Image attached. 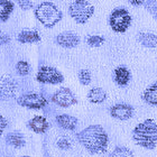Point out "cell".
I'll return each instance as SVG.
<instances>
[{"label":"cell","instance_id":"1","mask_svg":"<svg viewBox=\"0 0 157 157\" xmlns=\"http://www.w3.org/2000/svg\"><path fill=\"white\" fill-rule=\"evenodd\" d=\"M78 143L90 154H103L108 148V134L100 124H91L76 135Z\"/></svg>","mask_w":157,"mask_h":157},{"label":"cell","instance_id":"2","mask_svg":"<svg viewBox=\"0 0 157 157\" xmlns=\"http://www.w3.org/2000/svg\"><path fill=\"white\" fill-rule=\"evenodd\" d=\"M132 139L137 146L148 151L157 146V122L154 119H146L138 124L132 130Z\"/></svg>","mask_w":157,"mask_h":157},{"label":"cell","instance_id":"3","mask_svg":"<svg viewBox=\"0 0 157 157\" xmlns=\"http://www.w3.org/2000/svg\"><path fill=\"white\" fill-rule=\"evenodd\" d=\"M35 17L46 28H53L63 18L62 11L51 1H44L35 7Z\"/></svg>","mask_w":157,"mask_h":157},{"label":"cell","instance_id":"4","mask_svg":"<svg viewBox=\"0 0 157 157\" xmlns=\"http://www.w3.org/2000/svg\"><path fill=\"white\" fill-rule=\"evenodd\" d=\"M69 13L74 21L83 25L88 21L94 13V6L85 0L72 1L69 6Z\"/></svg>","mask_w":157,"mask_h":157},{"label":"cell","instance_id":"5","mask_svg":"<svg viewBox=\"0 0 157 157\" xmlns=\"http://www.w3.org/2000/svg\"><path fill=\"white\" fill-rule=\"evenodd\" d=\"M130 13L124 8H115L109 17V25L115 33L124 34L131 25Z\"/></svg>","mask_w":157,"mask_h":157},{"label":"cell","instance_id":"6","mask_svg":"<svg viewBox=\"0 0 157 157\" xmlns=\"http://www.w3.org/2000/svg\"><path fill=\"white\" fill-rule=\"evenodd\" d=\"M36 80L44 84H59L64 81V76L53 66H42L37 72Z\"/></svg>","mask_w":157,"mask_h":157},{"label":"cell","instance_id":"7","mask_svg":"<svg viewBox=\"0 0 157 157\" xmlns=\"http://www.w3.org/2000/svg\"><path fill=\"white\" fill-rule=\"evenodd\" d=\"M17 103L21 105V107H25V108L39 110V109L45 108L48 102L40 94H37V93H26V94L20 95L19 98L17 99Z\"/></svg>","mask_w":157,"mask_h":157},{"label":"cell","instance_id":"8","mask_svg":"<svg viewBox=\"0 0 157 157\" xmlns=\"http://www.w3.org/2000/svg\"><path fill=\"white\" fill-rule=\"evenodd\" d=\"M52 101L62 108H69L78 103L75 95L69 88H61L53 94Z\"/></svg>","mask_w":157,"mask_h":157},{"label":"cell","instance_id":"9","mask_svg":"<svg viewBox=\"0 0 157 157\" xmlns=\"http://www.w3.org/2000/svg\"><path fill=\"white\" fill-rule=\"evenodd\" d=\"M17 92V83L8 75L0 76V100H8L13 98Z\"/></svg>","mask_w":157,"mask_h":157},{"label":"cell","instance_id":"10","mask_svg":"<svg viewBox=\"0 0 157 157\" xmlns=\"http://www.w3.org/2000/svg\"><path fill=\"white\" fill-rule=\"evenodd\" d=\"M110 116L118 120H129L134 116V107L128 103H117L110 108Z\"/></svg>","mask_w":157,"mask_h":157},{"label":"cell","instance_id":"11","mask_svg":"<svg viewBox=\"0 0 157 157\" xmlns=\"http://www.w3.org/2000/svg\"><path fill=\"white\" fill-rule=\"evenodd\" d=\"M56 43L64 48H73L80 44V37L73 32H64L59 34L55 38Z\"/></svg>","mask_w":157,"mask_h":157},{"label":"cell","instance_id":"12","mask_svg":"<svg viewBox=\"0 0 157 157\" xmlns=\"http://www.w3.org/2000/svg\"><path fill=\"white\" fill-rule=\"evenodd\" d=\"M27 126H28L29 129H32L36 134H44L49 128L48 121H47V119L45 117H43V116H35L34 118H32L28 121Z\"/></svg>","mask_w":157,"mask_h":157},{"label":"cell","instance_id":"13","mask_svg":"<svg viewBox=\"0 0 157 157\" xmlns=\"http://www.w3.org/2000/svg\"><path fill=\"white\" fill-rule=\"evenodd\" d=\"M115 82L119 86H126L131 80V73L126 66H118L113 71Z\"/></svg>","mask_w":157,"mask_h":157},{"label":"cell","instance_id":"14","mask_svg":"<svg viewBox=\"0 0 157 157\" xmlns=\"http://www.w3.org/2000/svg\"><path fill=\"white\" fill-rule=\"evenodd\" d=\"M56 122L59 127L65 129V130H74L78 126V118L71 115H63L56 116Z\"/></svg>","mask_w":157,"mask_h":157},{"label":"cell","instance_id":"15","mask_svg":"<svg viewBox=\"0 0 157 157\" xmlns=\"http://www.w3.org/2000/svg\"><path fill=\"white\" fill-rule=\"evenodd\" d=\"M17 39L23 44H32V43L40 42V36L35 29H23L18 34Z\"/></svg>","mask_w":157,"mask_h":157},{"label":"cell","instance_id":"16","mask_svg":"<svg viewBox=\"0 0 157 157\" xmlns=\"http://www.w3.org/2000/svg\"><path fill=\"white\" fill-rule=\"evenodd\" d=\"M107 97V92L102 88H93L88 92V100L94 105H99L105 101Z\"/></svg>","mask_w":157,"mask_h":157},{"label":"cell","instance_id":"17","mask_svg":"<svg viewBox=\"0 0 157 157\" xmlns=\"http://www.w3.org/2000/svg\"><path fill=\"white\" fill-rule=\"evenodd\" d=\"M137 39L144 47H147V48L157 47V35H155L153 33H144V32H141V33L138 34Z\"/></svg>","mask_w":157,"mask_h":157},{"label":"cell","instance_id":"18","mask_svg":"<svg viewBox=\"0 0 157 157\" xmlns=\"http://www.w3.org/2000/svg\"><path fill=\"white\" fill-rule=\"evenodd\" d=\"M6 141L7 144L15 148H21L26 144L24 135L19 131H13V132H10V134L7 135Z\"/></svg>","mask_w":157,"mask_h":157},{"label":"cell","instance_id":"19","mask_svg":"<svg viewBox=\"0 0 157 157\" xmlns=\"http://www.w3.org/2000/svg\"><path fill=\"white\" fill-rule=\"evenodd\" d=\"M143 99L148 105L157 107V82L145 90L143 93Z\"/></svg>","mask_w":157,"mask_h":157},{"label":"cell","instance_id":"20","mask_svg":"<svg viewBox=\"0 0 157 157\" xmlns=\"http://www.w3.org/2000/svg\"><path fill=\"white\" fill-rule=\"evenodd\" d=\"M13 2L9 0H0V20L7 21L13 10Z\"/></svg>","mask_w":157,"mask_h":157},{"label":"cell","instance_id":"21","mask_svg":"<svg viewBox=\"0 0 157 157\" xmlns=\"http://www.w3.org/2000/svg\"><path fill=\"white\" fill-rule=\"evenodd\" d=\"M111 157H134V153L124 146H117L112 151Z\"/></svg>","mask_w":157,"mask_h":157},{"label":"cell","instance_id":"22","mask_svg":"<svg viewBox=\"0 0 157 157\" xmlns=\"http://www.w3.org/2000/svg\"><path fill=\"white\" fill-rule=\"evenodd\" d=\"M105 42V37L99 36V35H90L86 37V44L91 47H100Z\"/></svg>","mask_w":157,"mask_h":157},{"label":"cell","instance_id":"23","mask_svg":"<svg viewBox=\"0 0 157 157\" xmlns=\"http://www.w3.org/2000/svg\"><path fill=\"white\" fill-rule=\"evenodd\" d=\"M16 71L20 76H26L30 71V66L26 61H19L16 64Z\"/></svg>","mask_w":157,"mask_h":157},{"label":"cell","instance_id":"24","mask_svg":"<svg viewBox=\"0 0 157 157\" xmlns=\"http://www.w3.org/2000/svg\"><path fill=\"white\" fill-rule=\"evenodd\" d=\"M145 8L148 13H151L153 18L157 21V0H148L144 3Z\"/></svg>","mask_w":157,"mask_h":157},{"label":"cell","instance_id":"25","mask_svg":"<svg viewBox=\"0 0 157 157\" xmlns=\"http://www.w3.org/2000/svg\"><path fill=\"white\" fill-rule=\"evenodd\" d=\"M78 81L82 85H89L91 83V72L89 70H80L78 72Z\"/></svg>","mask_w":157,"mask_h":157},{"label":"cell","instance_id":"26","mask_svg":"<svg viewBox=\"0 0 157 157\" xmlns=\"http://www.w3.org/2000/svg\"><path fill=\"white\" fill-rule=\"evenodd\" d=\"M56 145H57V147L59 148V149H63V151H66V149H70L71 148V140H70L69 138H59V140H57V143H56Z\"/></svg>","mask_w":157,"mask_h":157},{"label":"cell","instance_id":"27","mask_svg":"<svg viewBox=\"0 0 157 157\" xmlns=\"http://www.w3.org/2000/svg\"><path fill=\"white\" fill-rule=\"evenodd\" d=\"M18 5H19V7L23 10H28L33 7V1H29V0H19Z\"/></svg>","mask_w":157,"mask_h":157},{"label":"cell","instance_id":"28","mask_svg":"<svg viewBox=\"0 0 157 157\" xmlns=\"http://www.w3.org/2000/svg\"><path fill=\"white\" fill-rule=\"evenodd\" d=\"M9 42H10L9 35H7V34L0 32V46L6 45V44H8Z\"/></svg>","mask_w":157,"mask_h":157},{"label":"cell","instance_id":"29","mask_svg":"<svg viewBox=\"0 0 157 157\" xmlns=\"http://www.w3.org/2000/svg\"><path fill=\"white\" fill-rule=\"evenodd\" d=\"M7 124H8V122H7L6 118L3 117L1 113H0V136L2 135L3 130L7 128Z\"/></svg>","mask_w":157,"mask_h":157},{"label":"cell","instance_id":"30","mask_svg":"<svg viewBox=\"0 0 157 157\" xmlns=\"http://www.w3.org/2000/svg\"><path fill=\"white\" fill-rule=\"evenodd\" d=\"M129 3H130V5H134V6H141V5L145 3V1H135V0H130Z\"/></svg>","mask_w":157,"mask_h":157},{"label":"cell","instance_id":"31","mask_svg":"<svg viewBox=\"0 0 157 157\" xmlns=\"http://www.w3.org/2000/svg\"><path fill=\"white\" fill-rule=\"evenodd\" d=\"M21 157H29V156H21Z\"/></svg>","mask_w":157,"mask_h":157}]
</instances>
